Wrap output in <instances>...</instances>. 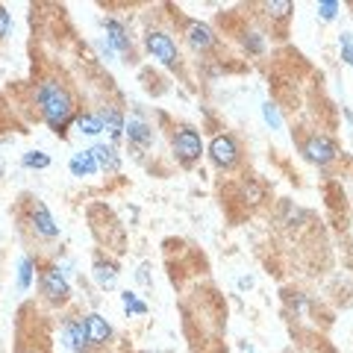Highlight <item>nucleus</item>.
<instances>
[{
  "instance_id": "f257e3e1",
  "label": "nucleus",
  "mask_w": 353,
  "mask_h": 353,
  "mask_svg": "<svg viewBox=\"0 0 353 353\" xmlns=\"http://www.w3.org/2000/svg\"><path fill=\"white\" fill-rule=\"evenodd\" d=\"M36 106H39V115L41 121L48 124L57 136H62L68 124L74 121V97L71 92L57 80H41L36 85Z\"/></svg>"
},
{
  "instance_id": "f03ea898",
  "label": "nucleus",
  "mask_w": 353,
  "mask_h": 353,
  "mask_svg": "<svg viewBox=\"0 0 353 353\" xmlns=\"http://www.w3.org/2000/svg\"><path fill=\"white\" fill-rule=\"evenodd\" d=\"M171 150H174L176 162H180L183 168H192V165L203 157V139H201V132L192 130V127H180L171 136Z\"/></svg>"
},
{
  "instance_id": "7ed1b4c3",
  "label": "nucleus",
  "mask_w": 353,
  "mask_h": 353,
  "mask_svg": "<svg viewBox=\"0 0 353 353\" xmlns=\"http://www.w3.org/2000/svg\"><path fill=\"white\" fill-rule=\"evenodd\" d=\"M39 292L41 297L48 303L53 306H62L65 301H68V294H71V285L68 280H65V274L59 265H44L41 274H39Z\"/></svg>"
},
{
  "instance_id": "20e7f679",
  "label": "nucleus",
  "mask_w": 353,
  "mask_h": 353,
  "mask_svg": "<svg viewBox=\"0 0 353 353\" xmlns=\"http://www.w3.org/2000/svg\"><path fill=\"white\" fill-rule=\"evenodd\" d=\"M27 224L32 227V233L39 239H59V224L50 215V209L44 206L39 197H27Z\"/></svg>"
},
{
  "instance_id": "39448f33",
  "label": "nucleus",
  "mask_w": 353,
  "mask_h": 353,
  "mask_svg": "<svg viewBox=\"0 0 353 353\" xmlns=\"http://www.w3.org/2000/svg\"><path fill=\"white\" fill-rule=\"evenodd\" d=\"M145 48L150 50V57L159 65H165V68H176V65H180V50H176L174 39L165 30H150L145 36Z\"/></svg>"
},
{
  "instance_id": "423d86ee",
  "label": "nucleus",
  "mask_w": 353,
  "mask_h": 353,
  "mask_svg": "<svg viewBox=\"0 0 353 353\" xmlns=\"http://www.w3.org/2000/svg\"><path fill=\"white\" fill-rule=\"evenodd\" d=\"M209 159H212L221 171H233L241 159L239 141L230 136V132H218V136L209 141Z\"/></svg>"
},
{
  "instance_id": "0eeeda50",
  "label": "nucleus",
  "mask_w": 353,
  "mask_h": 353,
  "mask_svg": "<svg viewBox=\"0 0 353 353\" xmlns=\"http://www.w3.org/2000/svg\"><path fill=\"white\" fill-rule=\"evenodd\" d=\"M303 157L309 162H315V165H330L339 157V148L327 136H309L303 141Z\"/></svg>"
},
{
  "instance_id": "6e6552de",
  "label": "nucleus",
  "mask_w": 353,
  "mask_h": 353,
  "mask_svg": "<svg viewBox=\"0 0 353 353\" xmlns=\"http://www.w3.org/2000/svg\"><path fill=\"white\" fill-rule=\"evenodd\" d=\"M62 345L71 353H88V333H85V318H68L62 324Z\"/></svg>"
},
{
  "instance_id": "1a4fd4ad",
  "label": "nucleus",
  "mask_w": 353,
  "mask_h": 353,
  "mask_svg": "<svg viewBox=\"0 0 353 353\" xmlns=\"http://www.w3.org/2000/svg\"><path fill=\"white\" fill-rule=\"evenodd\" d=\"M124 136L136 150H148L153 145V127L141 115H130V121L124 124Z\"/></svg>"
},
{
  "instance_id": "9d476101",
  "label": "nucleus",
  "mask_w": 353,
  "mask_h": 353,
  "mask_svg": "<svg viewBox=\"0 0 353 353\" xmlns=\"http://www.w3.org/2000/svg\"><path fill=\"white\" fill-rule=\"evenodd\" d=\"M85 333H88V347H106L109 339H112V327L103 315L88 312L85 315Z\"/></svg>"
},
{
  "instance_id": "9b49d317",
  "label": "nucleus",
  "mask_w": 353,
  "mask_h": 353,
  "mask_svg": "<svg viewBox=\"0 0 353 353\" xmlns=\"http://www.w3.org/2000/svg\"><path fill=\"white\" fill-rule=\"evenodd\" d=\"M185 39H189L192 48H194V50H201V53L212 50L215 44H218L215 32L209 30L206 24H201V21H189V24H185Z\"/></svg>"
},
{
  "instance_id": "f8f14e48",
  "label": "nucleus",
  "mask_w": 353,
  "mask_h": 353,
  "mask_svg": "<svg viewBox=\"0 0 353 353\" xmlns=\"http://www.w3.org/2000/svg\"><path fill=\"white\" fill-rule=\"evenodd\" d=\"M103 30H106V44L112 50H118V53H132V41H130V36H127V27L121 24V21H115V18H106L103 21Z\"/></svg>"
},
{
  "instance_id": "ddd939ff",
  "label": "nucleus",
  "mask_w": 353,
  "mask_h": 353,
  "mask_svg": "<svg viewBox=\"0 0 353 353\" xmlns=\"http://www.w3.org/2000/svg\"><path fill=\"white\" fill-rule=\"evenodd\" d=\"M92 277H94V283L101 285V289H115V283H118V265L109 262V259H94Z\"/></svg>"
},
{
  "instance_id": "4468645a",
  "label": "nucleus",
  "mask_w": 353,
  "mask_h": 353,
  "mask_svg": "<svg viewBox=\"0 0 353 353\" xmlns=\"http://www.w3.org/2000/svg\"><path fill=\"white\" fill-rule=\"evenodd\" d=\"M68 168H71L74 176H94L97 171H101V168H97V162H94L92 150H77L71 157V162H68Z\"/></svg>"
},
{
  "instance_id": "2eb2a0df",
  "label": "nucleus",
  "mask_w": 353,
  "mask_h": 353,
  "mask_svg": "<svg viewBox=\"0 0 353 353\" xmlns=\"http://www.w3.org/2000/svg\"><path fill=\"white\" fill-rule=\"evenodd\" d=\"M92 153H94V162H97V168L101 171L115 174L121 168V157H118V150L112 145H94Z\"/></svg>"
},
{
  "instance_id": "dca6fc26",
  "label": "nucleus",
  "mask_w": 353,
  "mask_h": 353,
  "mask_svg": "<svg viewBox=\"0 0 353 353\" xmlns=\"http://www.w3.org/2000/svg\"><path fill=\"white\" fill-rule=\"evenodd\" d=\"M101 124L109 132V139L118 141L121 136H124V124H127V121H124V115H121L118 109H103V112H101Z\"/></svg>"
},
{
  "instance_id": "f3484780",
  "label": "nucleus",
  "mask_w": 353,
  "mask_h": 353,
  "mask_svg": "<svg viewBox=\"0 0 353 353\" xmlns=\"http://www.w3.org/2000/svg\"><path fill=\"white\" fill-rule=\"evenodd\" d=\"M265 15L274 18V21H285L292 12H294V3H289V0H271V3H262Z\"/></svg>"
},
{
  "instance_id": "a211bd4d",
  "label": "nucleus",
  "mask_w": 353,
  "mask_h": 353,
  "mask_svg": "<svg viewBox=\"0 0 353 353\" xmlns=\"http://www.w3.org/2000/svg\"><path fill=\"white\" fill-rule=\"evenodd\" d=\"M77 130L83 132V136H101L103 132V124H101V115H77Z\"/></svg>"
},
{
  "instance_id": "6ab92c4d",
  "label": "nucleus",
  "mask_w": 353,
  "mask_h": 353,
  "mask_svg": "<svg viewBox=\"0 0 353 353\" xmlns=\"http://www.w3.org/2000/svg\"><path fill=\"white\" fill-rule=\"evenodd\" d=\"M32 271H36V259H32V256H21V259H18V289H21V292L30 289Z\"/></svg>"
},
{
  "instance_id": "aec40b11",
  "label": "nucleus",
  "mask_w": 353,
  "mask_h": 353,
  "mask_svg": "<svg viewBox=\"0 0 353 353\" xmlns=\"http://www.w3.org/2000/svg\"><path fill=\"white\" fill-rule=\"evenodd\" d=\"M21 165H24V168L41 171V168H50V157L44 150H27L24 157H21Z\"/></svg>"
},
{
  "instance_id": "412c9836",
  "label": "nucleus",
  "mask_w": 353,
  "mask_h": 353,
  "mask_svg": "<svg viewBox=\"0 0 353 353\" xmlns=\"http://www.w3.org/2000/svg\"><path fill=\"white\" fill-rule=\"evenodd\" d=\"M121 303H124V312H127V315H148V303H141L132 292L121 294Z\"/></svg>"
},
{
  "instance_id": "4be33fe9",
  "label": "nucleus",
  "mask_w": 353,
  "mask_h": 353,
  "mask_svg": "<svg viewBox=\"0 0 353 353\" xmlns=\"http://www.w3.org/2000/svg\"><path fill=\"white\" fill-rule=\"evenodd\" d=\"M245 50L253 53V57H259V53H265V39H262V32H245Z\"/></svg>"
},
{
  "instance_id": "5701e85b",
  "label": "nucleus",
  "mask_w": 353,
  "mask_h": 353,
  "mask_svg": "<svg viewBox=\"0 0 353 353\" xmlns=\"http://www.w3.org/2000/svg\"><path fill=\"white\" fill-rule=\"evenodd\" d=\"M262 118H265V124H268L271 130H280V127H283V121H280L277 106H274L271 101H268V103H262Z\"/></svg>"
},
{
  "instance_id": "b1692460",
  "label": "nucleus",
  "mask_w": 353,
  "mask_h": 353,
  "mask_svg": "<svg viewBox=\"0 0 353 353\" xmlns=\"http://www.w3.org/2000/svg\"><path fill=\"white\" fill-rule=\"evenodd\" d=\"M341 62L353 68V36L350 32H341Z\"/></svg>"
},
{
  "instance_id": "393cba45",
  "label": "nucleus",
  "mask_w": 353,
  "mask_h": 353,
  "mask_svg": "<svg viewBox=\"0 0 353 353\" xmlns=\"http://www.w3.org/2000/svg\"><path fill=\"white\" fill-rule=\"evenodd\" d=\"M339 9H341V3H336V0H330V3H318V15H321V21H333Z\"/></svg>"
},
{
  "instance_id": "a878e982",
  "label": "nucleus",
  "mask_w": 353,
  "mask_h": 353,
  "mask_svg": "<svg viewBox=\"0 0 353 353\" xmlns=\"http://www.w3.org/2000/svg\"><path fill=\"white\" fill-rule=\"evenodd\" d=\"M9 30H12V15L6 12V6H0V41L9 36Z\"/></svg>"
},
{
  "instance_id": "bb28decb",
  "label": "nucleus",
  "mask_w": 353,
  "mask_h": 353,
  "mask_svg": "<svg viewBox=\"0 0 353 353\" xmlns=\"http://www.w3.org/2000/svg\"><path fill=\"white\" fill-rule=\"evenodd\" d=\"M18 353H39V350H36V347H24V345H21Z\"/></svg>"
},
{
  "instance_id": "cd10ccee",
  "label": "nucleus",
  "mask_w": 353,
  "mask_h": 353,
  "mask_svg": "<svg viewBox=\"0 0 353 353\" xmlns=\"http://www.w3.org/2000/svg\"><path fill=\"white\" fill-rule=\"evenodd\" d=\"M0 176H3V159H0Z\"/></svg>"
}]
</instances>
